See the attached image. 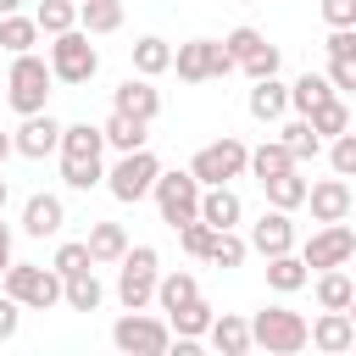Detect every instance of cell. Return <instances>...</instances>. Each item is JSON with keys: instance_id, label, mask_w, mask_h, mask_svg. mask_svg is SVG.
I'll list each match as a JSON object with an SVG mask.
<instances>
[{"instance_id": "10", "label": "cell", "mask_w": 356, "mask_h": 356, "mask_svg": "<svg viewBox=\"0 0 356 356\" xmlns=\"http://www.w3.org/2000/svg\"><path fill=\"white\" fill-rule=\"evenodd\" d=\"M189 172H195V184H200V189H206V184H234V178H245V145L222 134V139H211V145H200V150H195Z\"/></svg>"}, {"instance_id": "25", "label": "cell", "mask_w": 356, "mask_h": 356, "mask_svg": "<svg viewBox=\"0 0 356 356\" xmlns=\"http://www.w3.org/2000/svg\"><path fill=\"white\" fill-rule=\"evenodd\" d=\"M61 300H67L72 312H95V306L106 300V284L95 278V267H83V273H67V278H61Z\"/></svg>"}, {"instance_id": "13", "label": "cell", "mask_w": 356, "mask_h": 356, "mask_svg": "<svg viewBox=\"0 0 356 356\" xmlns=\"http://www.w3.org/2000/svg\"><path fill=\"white\" fill-rule=\"evenodd\" d=\"M256 256H278V250H295V222H289V211H261L256 222H250V239H245Z\"/></svg>"}, {"instance_id": "45", "label": "cell", "mask_w": 356, "mask_h": 356, "mask_svg": "<svg viewBox=\"0 0 356 356\" xmlns=\"http://www.w3.org/2000/svg\"><path fill=\"white\" fill-rule=\"evenodd\" d=\"M328 56L334 61H356V28H334L328 33Z\"/></svg>"}, {"instance_id": "46", "label": "cell", "mask_w": 356, "mask_h": 356, "mask_svg": "<svg viewBox=\"0 0 356 356\" xmlns=\"http://www.w3.org/2000/svg\"><path fill=\"white\" fill-rule=\"evenodd\" d=\"M328 83H334V95H345V89H356V61H334L328 56V72H323Z\"/></svg>"}, {"instance_id": "24", "label": "cell", "mask_w": 356, "mask_h": 356, "mask_svg": "<svg viewBox=\"0 0 356 356\" xmlns=\"http://www.w3.org/2000/svg\"><path fill=\"white\" fill-rule=\"evenodd\" d=\"M317 306L323 312H350L356 306V284H350L345 267H323L317 273Z\"/></svg>"}, {"instance_id": "15", "label": "cell", "mask_w": 356, "mask_h": 356, "mask_svg": "<svg viewBox=\"0 0 356 356\" xmlns=\"http://www.w3.org/2000/svg\"><path fill=\"white\" fill-rule=\"evenodd\" d=\"M67 228V206H61V195H28L22 200V234H33V239H56Z\"/></svg>"}, {"instance_id": "17", "label": "cell", "mask_w": 356, "mask_h": 356, "mask_svg": "<svg viewBox=\"0 0 356 356\" xmlns=\"http://www.w3.org/2000/svg\"><path fill=\"white\" fill-rule=\"evenodd\" d=\"M306 345H317V350H328V356L350 350V345H356V323H350V312H323L317 323H306Z\"/></svg>"}, {"instance_id": "21", "label": "cell", "mask_w": 356, "mask_h": 356, "mask_svg": "<svg viewBox=\"0 0 356 356\" xmlns=\"http://www.w3.org/2000/svg\"><path fill=\"white\" fill-rule=\"evenodd\" d=\"M206 339H211L217 356H245V350H250V323L234 317V312H217L211 328H206Z\"/></svg>"}, {"instance_id": "27", "label": "cell", "mask_w": 356, "mask_h": 356, "mask_svg": "<svg viewBox=\"0 0 356 356\" xmlns=\"http://www.w3.org/2000/svg\"><path fill=\"white\" fill-rule=\"evenodd\" d=\"M261 189H267V206H278V211H295V206L306 200V178H300V167H284V172L261 178Z\"/></svg>"}, {"instance_id": "11", "label": "cell", "mask_w": 356, "mask_h": 356, "mask_svg": "<svg viewBox=\"0 0 356 356\" xmlns=\"http://www.w3.org/2000/svg\"><path fill=\"white\" fill-rule=\"evenodd\" d=\"M356 256V234H350V222L339 217V222H323L306 245H300V261L312 267V273H323V267H345Z\"/></svg>"}, {"instance_id": "43", "label": "cell", "mask_w": 356, "mask_h": 356, "mask_svg": "<svg viewBox=\"0 0 356 356\" xmlns=\"http://www.w3.org/2000/svg\"><path fill=\"white\" fill-rule=\"evenodd\" d=\"M178 245H184L189 256H206V245H211V222H200V217L178 222Z\"/></svg>"}, {"instance_id": "29", "label": "cell", "mask_w": 356, "mask_h": 356, "mask_svg": "<svg viewBox=\"0 0 356 356\" xmlns=\"http://www.w3.org/2000/svg\"><path fill=\"white\" fill-rule=\"evenodd\" d=\"M78 28L95 33H117L122 28V0H78Z\"/></svg>"}, {"instance_id": "12", "label": "cell", "mask_w": 356, "mask_h": 356, "mask_svg": "<svg viewBox=\"0 0 356 356\" xmlns=\"http://www.w3.org/2000/svg\"><path fill=\"white\" fill-rule=\"evenodd\" d=\"M56 139H61V122H56L50 111H28V117H22V128L11 134V150H17V156H28V161H44V156L56 150Z\"/></svg>"}, {"instance_id": "42", "label": "cell", "mask_w": 356, "mask_h": 356, "mask_svg": "<svg viewBox=\"0 0 356 356\" xmlns=\"http://www.w3.org/2000/svg\"><path fill=\"white\" fill-rule=\"evenodd\" d=\"M328 161H334V172H339V178H350V172H356V134H350V128H345V134H334Z\"/></svg>"}, {"instance_id": "30", "label": "cell", "mask_w": 356, "mask_h": 356, "mask_svg": "<svg viewBox=\"0 0 356 356\" xmlns=\"http://www.w3.org/2000/svg\"><path fill=\"white\" fill-rule=\"evenodd\" d=\"M167 67H172V44H167V39H156V33L134 39V72H139V78H161Z\"/></svg>"}, {"instance_id": "20", "label": "cell", "mask_w": 356, "mask_h": 356, "mask_svg": "<svg viewBox=\"0 0 356 356\" xmlns=\"http://www.w3.org/2000/svg\"><path fill=\"white\" fill-rule=\"evenodd\" d=\"M250 83H256L250 100H245L250 117H256V122H278V117L289 111V83H278V72H273V78H250Z\"/></svg>"}, {"instance_id": "32", "label": "cell", "mask_w": 356, "mask_h": 356, "mask_svg": "<svg viewBox=\"0 0 356 356\" xmlns=\"http://www.w3.org/2000/svg\"><path fill=\"white\" fill-rule=\"evenodd\" d=\"M306 122H312V134H317V139H334V134H345V128H350V106H345L339 95H328L323 106H312V111H306Z\"/></svg>"}, {"instance_id": "35", "label": "cell", "mask_w": 356, "mask_h": 356, "mask_svg": "<svg viewBox=\"0 0 356 356\" xmlns=\"http://www.w3.org/2000/svg\"><path fill=\"white\" fill-rule=\"evenodd\" d=\"M33 22H39V39H50V33H67V28H78V0H39Z\"/></svg>"}, {"instance_id": "39", "label": "cell", "mask_w": 356, "mask_h": 356, "mask_svg": "<svg viewBox=\"0 0 356 356\" xmlns=\"http://www.w3.org/2000/svg\"><path fill=\"white\" fill-rule=\"evenodd\" d=\"M100 178H106L100 161H61V184H67V189H95Z\"/></svg>"}, {"instance_id": "23", "label": "cell", "mask_w": 356, "mask_h": 356, "mask_svg": "<svg viewBox=\"0 0 356 356\" xmlns=\"http://www.w3.org/2000/svg\"><path fill=\"white\" fill-rule=\"evenodd\" d=\"M83 245H89V261L95 267H117L122 250H128V234H122V222H95Z\"/></svg>"}, {"instance_id": "31", "label": "cell", "mask_w": 356, "mask_h": 356, "mask_svg": "<svg viewBox=\"0 0 356 356\" xmlns=\"http://www.w3.org/2000/svg\"><path fill=\"white\" fill-rule=\"evenodd\" d=\"M284 167H295V156L278 145V139H261L256 150H245V172L261 184V178H273V172H284Z\"/></svg>"}, {"instance_id": "38", "label": "cell", "mask_w": 356, "mask_h": 356, "mask_svg": "<svg viewBox=\"0 0 356 356\" xmlns=\"http://www.w3.org/2000/svg\"><path fill=\"white\" fill-rule=\"evenodd\" d=\"M245 250H250V245H245L234 228H211V245H206V256H200V261H211V267H239V261H245Z\"/></svg>"}, {"instance_id": "9", "label": "cell", "mask_w": 356, "mask_h": 356, "mask_svg": "<svg viewBox=\"0 0 356 356\" xmlns=\"http://www.w3.org/2000/svg\"><path fill=\"white\" fill-rule=\"evenodd\" d=\"M150 195H156V211H161V222H189V217H200V184H195V172L184 167H172V172H156V184H150Z\"/></svg>"}, {"instance_id": "7", "label": "cell", "mask_w": 356, "mask_h": 356, "mask_svg": "<svg viewBox=\"0 0 356 356\" xmlns=\"http://www.w3.org/2000/svg\"><path fill=\"white\" fill-rule=\"evenodd\" d=\"M167 72H178L184 83H206V78H228L234 72V56L222 50V39H189V44L172 50V67Z\"/></svg>"}, {"instance_id": "2", "label": "cell", "mask_w": 356, "mask_h": 356, "mask_svg": "<svg viewBox=\"0 0 356 356\" xmlns=\"http://www.w3.org/2000/svg\"><path fill=\"white\" fill-rule=\"evenodd\" d=\"M50 83H56V78H50V61H44V56H33V50L11 56V72H6V100H11V111H17V117L44 111Z\"/></svg>"}, {"instance_id": "34", "label": "cell", "mask_w": 356, "mask_h": 356, "mask_svg": "<svg viewBox=\"0 0 356 356\" xmlns=\"http://www.w3.org/2000/svg\"><path fill=\"white\" fill-rule=\"evenodd\" d=\"M33 44H39V22L22 17V11H6V17H0V50L22 56V50H33Z\"/></svg>"}, {"instance_id": "44", "label": "cell", "mask_w": 356, "mask_h": 356, "mask_svg": "<svg viewBox=\"0 0 356 356\" xmlns=\"http://www.w3.org/2000/svg\"><path fill=\"white\" fill-rule=\"evenodd\" d=\"M239 67H245L250 78H273V72H278V44H261V50H250Z\"/></svg>"}, {"instance_id": "41", "label": "cell", "mask_w": 356, "mask_h": 356, "mask_svg": "<svg viewBox=\"0 0 356 356\" xmlns=\"http://www.w3.org/2000/svg\"><path fill=\"white\" fill-rule=\"evenodd\" d=\"M261 44H267V33H261V28H234V33L222 39V50L234 56V67H239V61H245L250 50H261Z\"/></svg>"}, {"instance_id": "4", "label": "cell", "mask_w": 356, "mask_h": 356, "mask_svg": "<svg viewBox=\"0 0 356 356\" xmlns=\"http://www.w3.org/2000/svg\"><path fill=\"white\" fill-rule=\"evenodd\" d=\"M250 345H261L267 356H295L306 350V317L289 306H261L250 317Z\"/></svg>"}, {"instance_id": "18", "label": "cell", "mask_w": 356, "mask_h": 356, "mask_svg": "<svg viewBox=\"0 0 356 356\" xmlns=\"http://www.w3.org/2000/svg\"><path fill=\"white\" fill-rule=\"evenodd\" d=\"M56 150H61V161H100V150H106L100 122H61Z\"/></svg>"}, {"instance_id": "3", "label": "cell", "mask_w": 356, "mask_h": 356, "mask_svg": "<svg viewBox=\"0 0 356 356\" xmlns=\"http://www.w3.org/2000/svg\"><path fill=\"white\" fill-rule=\"evenodd\" d=\"M156 273H161L156 245H128V250H122V261H117V300H122V312H145V306H150Z\"/></svg>"}, {"instance_id": "33", "label": "cell", "mask_w": 356, "mask_h": 356, "mask_svg": "<svg viewBox=\"0 0 356 356\" xmlns=\"http://www.w3.org/2000/svg\"><path fill=\"white\" fill-rule=\"evenodd\" d=\"M195 295H200L195 273H167V278L156 273V295H150V300H156L161 312H178V306H184V300H195Z\"/></svg>"}, {"instance_id": "19", "label": "cell", "mask_w": 356, "mask_h": 356, "mask_svg": "<svg viewBox=\"0 0 356 356\" xmlns=\"http://www.w3.org/2000/svg\"><path fill=\"white\" fill-rule=\"evenodd\" d=\"M239 217H245V206H239V195H234L228 184H206V189H200V222H211V228H239Z\"/></svg>"}, {"instance_id": "1", "label": "cell", "mask_w": 356, "mask_h": 356, "mask_svg": "<svg viewBox=\"0 0 356 356\" xmlns=\"http://www.w3.org/2000/svg\"><path fill=\"white\" fill-rule=\"evenodd\" d=\"M0 284H6V295L22 306V312H50V306H61V273L56 267H39V261H6V273H0Z\"/></svg>"}, {"instance_id": "36", "label": "cell", "mask_w": 356, "mask_h": 356, "mask_svg": "<svg viewBox=\"0 0 356 356\" xmlns=\"http://www.w3.org/2000/svg\"><path fill=\"white\" fill-rule=\"evenodd\" d=\"M328 95H334V83H328V78H323V72H300V78H295V83H289V106H295V111H300V117H306V111H312V106H323V100H328Z\"/></svg>"}, {"instance_id": "52", "label": "cell", "mask_w": 356, "mask_h": 356, "mask_svg": "<svg viewBox=\"0 0 356 356\" xmlns=\"http://www.w3.org/2000/svg\"><path fill=\"white\" fill-rule=\"evenodd\" d=\"M6 195H11V189H6V178H0V211H6Z\"/></svg>"}, {"instance_id": "5", "label": "cell", "mask_w": 356, "mask_h": 356, "mask_svg": "<svg viewBox=\"0 0 356 356\" xmlns=\"http://www.w3.org/2000/svg\"><path fill=\"white\" fill-rule=\"evenodd\" d=\"M95 72H100V50L89 44L83 28L50 33V78H61V83H89Z\"/></svg>"}, {"instance_id": "14", "label": "cell", "mask_w": 356, "mask_h": 356, "mask_svg": "<svg viewBox=\"0 0 356 356\" xmlns=\"http://www.w3.org/2000/svg\"><path fill=\"white\" fill-rule=\"evenodd\" d=\"M300 206H312V217L317 222H339V217H350V184L334 172V178H323V184H306V200Z\"/></svg>"}, {"instance_id": "49", "label": "cell", "mask_w": 356, "mask_h": 356, "mask_svg": "<svg viewBox=\"0 0 356 356\" xmlns=\"http://www.w3.org/2000/svg\"><path fill=\"white\" fill-rule=\"evenodd\" d=\"M6 261H11V228L0 222V273H6Z\"/></svg>"}, {"instance_id": "16", "label": "cell", "mask_w": 356, "mask_h": 356, "mask_svg": "<svg viewBox=\"0 0 356 356\" xmlns=\"http://www.w3.org/2000/svg\"><path fill=\"white\" fill-rule=\"evenodd\" d=\"M111 111H128V117H139V122H156L161 89H150V78H122V83L111 89Z\"/></svg>"}, {"instance_id": "40", "label": "cell", "mask_w": 356, "mask_h": 356, "mask_svg": "<svg viewBox=\"0 0 356 356\" xmlns=\"http://www.w3.org/2000/svg\"><path fill=\"white\" fill-rule=\"evenodd\" d=\"M50 267L67 278V273H83V267H95V261H89V245H83V239H67V245H56V261H50Z\"/></svg>"}, {"instance_id": "51", "label": "cell", "mask_w": 356, "mask_h": 356, "mask_svg": "<svg viewBox=\"0 0 356 356\" xmlns=\"http://www.w3.org/2000/svg\"><path fill=\"white\" fill-rule=\"evenodd\" d=\"M6 11H22V0H0V17H6Z\"/></svg>"}, {"instance_id": "6", "label": "cell", "mask_w": 356, "mask_h": 356, "mask_svg": "<svg viewBox=\"0 0 356 356\" xmlns=\"http://www.w3.org/2000/svg\"><path fill=\"white\" fill-rule=\"evenodd\" d=\"M111 345L128 350V356H161V350H172V328H167V317L122 312V317L111 323Z\"/></svg>"}, {"instance_id": "37", "label": "cell", "mask_w": 356, "mask_h": 356, "mask_svg": "<svg viewBox=\"0 0 356 356\" xmlns=\"http://www.w3.org/2000/svg\"><path fill=\"white\" fill-rule=\"evenodd\" d=\"M278 145H284V150L295 156V167H300V161H317V150H323V139L312 134V122H306V117L284 122V139H278Z\"/></svg>"}, {"instance_id": "22", "label": "cell", "mask_w": 356, "mask_h": 356, "mask_svg": "<svg viewBox=\"0 0 356 356\" xmlns=\"http://www.w3.org/2000/svg\"><path fill=\"white\" fill-rule=\"evenodd\" d=\"M312 284V267L295 256V250H278V256H267V289H278V295H295V289H306Z\"/></svg>"}, {"instance_id": "28", "label": "cell", "mask_w": 356, "mask_h": 356, "mask_svg": "<svg viewBox=\"0 0 356 356\" xmlns=\"http://www.w3.org/2000/svg\"><path fill=\"white\" fill-rule=\"evenodd\" d=\"M211 317H217V312H211V306H206V300L195 295V300H184L178 312H167V328H172L178 339H206V328H211Z\"/></svg>"}, {"instance_id": "8", "label": "cell", "mask_w": 356, "mask_h": 356, "mask_svg": "<svg viewBox=\"0 0 356 356\" xmlns=\"http://www.w3.org/2000/svg\"><path fill=\"white\" fill-rule=\"evenodd\" d=\"M156 172H161V161H156V156L139 145V150H122V156H117V167H111L100 184H106V189H111L122 206H134V200H145V195H150Z\"/></svg>"}, {"instance_id": "47", "label": "cell", "mask_w": 356, "mask_h": 356, "mask_svg": "<svg viewBox=\"0 0 356 356\" xmlns=\"http://www.w3.org/2000/svg\"><path fill=\"white\" fill-rule=\"evenodd\" d=\"M328 28H356V0H323Z\"/></svg>"}, {"instance_id": "48", "label": "cell", "mask_w": 356, "mask_h": 356, "mask_svg": "<svg viewBox=\"0 0 356 356\" xmlns=\"http://www.w3.org/2000/svg\"><path fill=\"white\" fill-rule=\"evenodd\" d=\"M17 323H22V306L0 289V345H6V339H17Z\"/></svg>"}, {"instance_id": "50", "label": "cell", "mask_w": 356, "mask_h": 356, "mask_svg": "<svg viewBox=\"0 0 356 356\" xmlns=\"http://www.w3.org/2000/svg\"><path fill=\"white\" fill-rule=\"evenodd\" d=\"M6 156H11V134L0 128V167H6Z\"/></svg>"}, {"instance_id": "26", "label": "cell", "mask_w": 356, "mask_h": 356, "mask_svg": "<svg viewBox=\"0 0 356 356\" xmlns=\"http://www.w3.org/2000/svg\"><path fill=\"white\" fill-rule=\"evenodd\" d=\"M145 128H150V122H139V117H128V111H111V117L100 122V139L122 156V150H139V145H145Z\"/></svg>"}]
</instances>
